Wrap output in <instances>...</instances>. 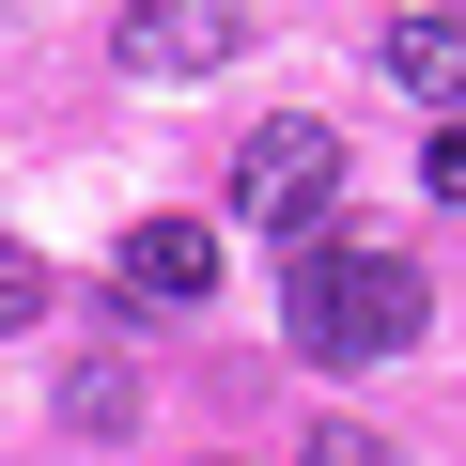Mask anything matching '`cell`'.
<instances>
[{
    "mask_svg": "<svg viewBox=\"0 0 466 466\" xmlns=\"http://www.w3.org/2000/svg\"><path fill=\"white\" fill-rule=\"evenodd\" d=\"M373 47H389V78H404L420 109H466V16H389Z\"/></svg>",
    "mask_w": 466,
    "mask_h": 466,
    "instance_id": "5b68a950",
    "label": "cell"
},
{
    "mask_svg": "<svg viewBox=\"0 0 466 466\" xmlns=\"http://www.w3.org/2000/svg\"><path fill=\"white\" fill-rule=\"evenodd\" d=\"M296 466H404V451H389V435H373V420H327V435H311V451H296Z\"/></svg>",
    "mask_w": 466,
    "mask_h": 466,
    "instance_id": "ba28073f",
    "label": "cell"
},
{
    "mask_svg": "<svg viewBox=\"0 0 466 466\" xmlns=\"http://www.w3.org/2000/svg\"><path fill=\"white\" fill-rule=\"evenodd\" d=\"M125 296H140V311H202V296H218V233H202V218H140V233H125Z\"/></svg>",
    "mask_w": 466,
    "mask_h": 466,
    "instance_id": "277c9868",
    "label": "cell"
},
{
    "mask_svg": "<svg viewBox=\"0 0 466 466\" xmlns=\"http://www.w3.org/2000/svg\"><path fill=\"white\" fill-rule=\"evenodd\" d=\"M32 327H47V265L0 233V342H32Z\"/></svg>",
    "mask_w": 466,
    "mask_h": 466,
    "instance_id": "52a82bcc",
    "label": "cell"
},
{
    "mask_svg": "<svg viewBox=\"0 0 466 466\" xmlns=\"http://www.w3.org/2000/svg\"><path fill=\"white\" fill-rule=\"evenodd\" d=\"M63 420H78V435H125V420H140V389H125V358H94V373L63 389Z\"/></svg>",
    "mask_w": 466,
    "mask_h": 466,
    "instance_id": "8992f818",
    "label": "cell"
},
{
    "mask_svg": "<svg viewBox=\"0 0 466 466\" xmlns=\"http://www.w3.org/2000/svg\"><path fill=\"white\" fill-rule=\"evenodd\" d=\"M280 311H296V358H327V373H373V358H404L420 327H435V280L404 265V249H296L280 265Z\"/></svg>",
    "mask_w": 466,
    "mask_h": 466,
    "instance_id": "6da1fadb",
    "label": "cell"
},
{
    "mask_svg": "<svg viewBox=\"0 0 466 466\" xmlns=\"http://www.w3.org/2000/svg\"><path fill=\"white\" fill-rule=\"evenodd\" d=\"M327 202H342V140L327 125H249V156H233V218L265 233V249H327Z\"/></svg>",
    "mask_w": 466,
    "mask_h": 466,
    "instance_id": "7a4b0ae2",
    "label": "cell"
},
{
    "mask_svg": "<svg viewBox=\"0 0 466 466\" xmlns=\"http://www.w3.org/2000/svg\"><path fill=\"white\" fill-rule=\"evenodd\" d=\"M420 187H435V202H466V125H435V156H420Z\"/></svg>",
    "mask_w": 466,
    "mask_h": 466,
    "instance_id": "9c48e42d",
    "label": "cell"
},
{
    "mask_svg": "<svg viewBox=\"0 0 466 466\" xmlns=\"http://www.w3.org/2000/svg\"><path fill=\"white\" fill-rule=\"evenodd\" d=\"M109 47L140 78H202V63L249 47V0H140V16H109Z\"/></svg>",
    "mask_w": 466,
    "mask_h": 466,
    "instance_id": "3957f363",
    "label": "cell"
}]
</instances>
